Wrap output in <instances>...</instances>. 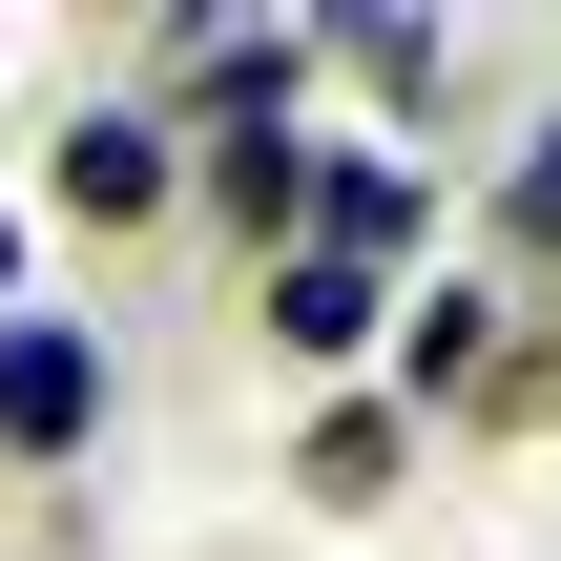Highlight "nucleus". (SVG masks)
I'll return each instance as SVG.
<instances>
[{
	"label": "nucleus",
	"instance_id": "1",
	"mask_svg": "<svg viewBox=\"0 0 561 561\" xmlns=\"http://www.w3.org/2000/svg\"><path fill=\"white\" fill-rule=\"evenodd\" d=\"M83 416H104V354L83 333H0V458H62Z\"/></svg>",
	"mask_w": 561,
	"mask_h": 561
},
{
	"label": "nucleus",
	"instance_id": "2",
	"mask_svg": "<svg viewBox=\"0 0 561 561\" xmlns=\"http://www.w3.org/2000/svg\"><path fill=\"white\" fill-rule=\"evenodd\" d=\"M62 208H83V229L167 208V125H146V104H83V125H62Z\"/></svg>",
	"mask_w": 561,
	"mask_h": 561
},
{
	"label": "nucleus",
	"instance_id": "3",
	"mask_svg": "<svg viewBox=\"0 0 561 561\" xmlns=\"http://www.w3.org/2000/svg\"><path fill=\"white\" fill-rule=\"evenodd\" d=\"M312 250H333V271H396V250H416V167H396V146H354V167L312 187Z\"/></svg>",
	"mask_w": 561,
	"mask_h": 561
},
{
	"label": "nucleus",
	"instance_id": "4",
	"mask_svg": "<svg viewBox=\"0 0 561 561\" xmlns=\"http://www.w3.org/2000/svg\"><path fill=\"white\" fill-rule=\"evenodd\" d=\"M208 187H229V229H291V208H312L291 125H208Z\"/></svg>",
	"mask_w": 561,
	"mask_h": 561
},
{
	"label": "nucleus",
	"instance_id": "5",
	"mask_svg": "<svg viewBox=\"0 0 561 561\" xmlns=\"http://www.w3.org/2000/svg\"><path fill=\"white\" fill-rule=\"evenodd\" d=\"M271 333H291V354H354V333H375V271L291 250V271H271Z\"/></svg>",
	"mask_w": 561,
	"mask_h": 561
},
{
	"label": "nucleus",
	"instance_id": "6",
	"mask_svg": "<svg viewBox=\"0 0 561 561\" xmlns=\"http://www.w3.org/2000/svg\"><path fill=\"white\" fill-rule=\"evenodd\" d=\"M396 458H416V437H396V396H333V416H312V500H375Z\"/></svg>",
	"mask_w": 561,
	"mask_h": 561
},
{
	"label": "nucleus",
	"instance_id": "7",
	"mask_svg": "<svg viewBox=\"0 0 561 561\" xmlns=\"http://www.w3.org/2000/svg\"><path fill=\"white\" fill-rule=\"evenodd\" d=\"M458 375H500V291H437L416 312V396H458Z\"/></svg>",
	"mask_w": 561,
	"mask_h": 561
},
{
	"label": "nucleus",
	"instance_id": "8",
	"mask_svg": "<svg viewBox=\"0 0 561 561\" xmlns=\"http://www.w3.org/2000/svg\"><path fill=\"white\" fill-rule=\"evenodd\" d=\"M500 250H520V271H561V125L520 146V187H500Z\"/></svg>",
	"mask_w": 561,
	"mask_h": 561
},
{
	"label": "nucleus",
	"instance_id": "9",
	"mask_svg": "<svg viewBox=\"0 0 561 561\" xmlns=\"http://www.w3.org/2000/svg\"><path fill=\"white\" fill-rule=\"evenodd\" d=\"M0 271H21V229H0Z\"/></svg>",
	"mask_w": 561,
	"mask_h": 561
}]
</instances>
